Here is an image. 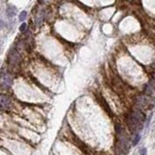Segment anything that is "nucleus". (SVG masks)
<instances>
[{
  "label": "nucleus",
  "mask_w": 155,
  "mask_h": 155,
  "mask_svg": "<svg viewBox=\"0 0 155 155\" xmlns=\"http://www.w3.org/2000/svg\"><path fill=\"white\" fill-rule=\"evenodd\" d=\"M145 116L140 111H133L127 116V125L132 133H138L143 128V123L145 121Z\"/></svg>",
  "instance_id": "1"
},
{
  "label": "nucleus",
  "mask_w": 155,
  "mask_h": 155,
  "mask_svg": "<svg viewBox=\"0 0 155 155\" xmlns=\"http://www.w3.org/2000/svg\"><path fill=\"white\" fill-rule=\"evenodd\" d=\"M13 82L12 77L9 74H3L0 76V86L2 88H8L11 86Z\"/></svg>",
  "instance_id": "2"
},
{
  "label": "nucleus",
  "mask_w": 155,
  "mask_h": 155,
  "mask_svg": "<svg viewBox=\"0 0 155 155\" xmlns=\"http://www.w3.org/2000/svg\"><path fill=\"white\" fill-rule=\"evenodd\" d=\"M11 105V99L5 94L0 93V109H8Z\"/></svg>",
  "instance_id": "3"
},
{
  "label": "nucleus",
  "mask_w": 155,
  "mask_h": 155,
  "mask_svg": "<svg viewBox=\"0 0 155 155\" xmlns=\"http://www.w3.org/2000/svg\"><path fill=\"white\" fill-rule=\"evenodd\" d=\"M9 57H10V63H12V64H18L19 62V60H21V57H19V54L18 53V51H11V53L9 54Z\"/></svg>",
  "instance_id": "4"
},
{
  "label": "nucleus",
  "mask_w": 155,
  "mask_h": 155,
  "mask_svg": "<svg viewBox=\"0 0 155 155\" xmlns=\"http://www.w3.org/2000/svg\"><path fill=\"white\" fill-rule=\"evenodd\" d=\"M6 13H7L8 18H14V17L17 15V13H18V9H17V7L14 6V5H9V6L7 7Z\"/></svg>",
  "instance_id": "5"
},
{
  "label": "nucleus",
  "mask_w": 155,
  "mask_h": 155,
  "mask_svg": "<svg viewBox=\"0 0 155 155\" xmlns=\"http://www.w3.org/2000/svg\"><path fill=\"white\" fill-rule=\"evenodd\" d=\"M26 17H27V12L26 11H22V12L19 14V19L21 21H25V19H26Z\"/></svg>",
  "instance_id": "6"
},
{
  "label": "nucleus",
  "mask_w": 155,
  "mask_h": 155,
  "mask_svg": "<svg viewBox=\"0 0 155 155\" xmlns=\"http://www.w3.org/2000/svg\"><path fill=\"white\" fill-rule=\"evenodd\" d=\"M26 28H27V24H25V22H24V24L19 26V31H21V32H24V31L26 30Z\"/></svg>",
  "instance_id": "7"
},
{
  "label": "nucleus",
  "mask_w": 155,
  "mask_h": 155,
  "mask_svg": "<svg viewBox=\"0 0 155 155\" xmlns=\"http://www.w3.org/2000/svg\"><path fill=\"white\" fill-rule=\"evenodd\" d=\"M139 155H146V148H142V149H140Z\"/></svg>",
  "instance_id": "8"
},
{
  "label": "nucleus",
  "mask_w": 155,
  "mask_h": 155,
  "mask_svg": "<svg viewBox=\"0 0 155 155\" xmlns=\"http://www.w3.org/2000/svg\"><path fill=\"white\" fill-rule=\"evenodd\" d=\"M140 137L139 136V135H138V136H137L136 138H135V140H134V143H133V145H136L137 143H139V140H140Z\"/></svg>",
  "instance_id": "9"
},
{
  "label": "nucleus",
  "mask_w": 155,
  "mask_h": 155,
  "mask_svg": "<svg viewBox=\"0 0 155 155\" xmlns=\"http://www.w3.org/2000/svg\"><path fill=\"white\" fill-rule=\"evenodd\" d=\"M4 26H5V22L0 19V30H1L2 28H4Z\"/></svg>",
  "instance_id": "10"
},
{
  "label": "nucleus",
  "mask_w": 155,
  "mask_h": 155,
  "mask_svg": "<svg viewBox=\"0 0 155 155\" xmlns=\"http://www.w3.org/2000/svg\"><path fill=\"white\" fill-rule=\"evenodd\" d=\"M42 1H44V2H47V3H48V2H50L51 0H42Z\"/></svg>",
  "instance_id": "11"
},
{
  "label": "nucleus",
  "mask_w": 155,
  "mask_h": 155,
  "mask_svg": "<svg viewBox=\"0 0 155 155\" xmlns=\"http://www.w3.org/2000/svg\"><path fill=\"white\" fill-rule=\"evenodd\" d=\"M154 80H155V75H154Z\"/></svg>",
  "instance_id": "12"
}]
</instances>
